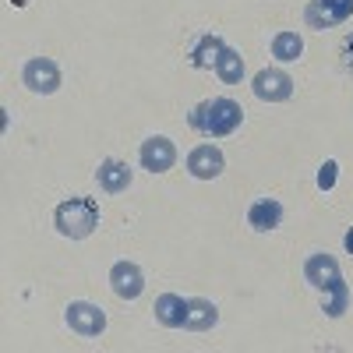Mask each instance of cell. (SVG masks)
<instances>
[{"instance_id":"1","label":"cell","mask_w":353,"mask_h":353,"mask_svg":"<svg viewBox=\"0 0 353 353\" xmlns=\"http://www.w3.org/2000/svg\"><path fill=\"white\" fill-rule=\"evenodd\" d=\"M244 124V106L230 96H212L201 99L191 113H188V128L198 131L201 138H226Z\"/></svg>"},{"instance_id":"2","label":"cell","mask_w":353,"mask_h":353,"mask_svg":"<svg viewBox=\"0 0 353 353\" xmlns=\"http://www.w3.org/2000/svg\"><path fill=\"white\" fill-rule=\"evenodd\" d=\"M53 226L68 241L92 237L96 226H99V205H96V198H85V194L64 198L61 205H57V212H53Z\"/></svg>"},{"instance_id":"3","label":"cell","mask_w":353,"mask_h":353,"mask_svg":"<svg viewBox=\"0 0 353 353\" xmlns=\"http://www.w3.org/2000/svg\"><path fill=\"white\" fill-rule=\"evenodd\" d=\"M64 321H68V329L81 339H96V336L106 332V311L88 304V301H71L64 307Z\"/></svg>"},{"instance_id":"4","label":"cell","mask_w":353,"mask_h":353,"mask_svg":"<svg viewBox=\"0 0 353 353\" xmlns=\"http://www.w3.org/2000/svg\"><path fill=\"white\" fill-rule=\"evenodd\" d=\"M350 18H353V0H311V4L304 8L307 28H318V32L336 28V25H343Z\"/></svg>"},{"instance_id":"5","label":"cell","mask_w":353,"mask_h":353,"mask_svg":"<svg viewBox=\"0 0 353 353\" xmlns=\"http://www.w3.org/2000/svg\"><path fill=\"white\" fill-rule=\"evenodd\" d=\"M21 81H25L28 92L53 96L57 88H61V68H57V61H50V57H32V61L21 68Z\"/></svg>"},{"instance_id":"6","label":"cell","mask_w":353,"mask_h":353,"mask_svg":"<svg viewBox=\"0 0 353 353\" xmlns=\"http://www.w3.org/2000/svg\"><path fill=\"white\" fill-rule=\"evenodd\" d=\"M251 92L261 103H286V99H293V78L283 68H261L251 78Z\"/></svg>"},{"instance_id":"7","label":"cell","mask_w":353,"mask_h":353,"mask_svg":"<svg viewBox=\"0 0 353 353\" xmlns=\"http://www.w3.org/2000/svg\"><path fill=\"white\" fill-rule=\"evenodd\" d=\"M138 163H141V170H149V173H166V170L176 166V145L166 134L145 138L141 149H138Z\"/></svg>"},{"instance_id":"8","label":"cell","mask_w":353,"mask_h":353,"mask_svg":"<svg viewBox=\"0 0 353 353\" xmlns=\"http://www.w3.org/2000/svg\"><path fill=\"white\" fill-rule=\"evenodd\" d=\"M110 290L121 301H138L145 293V272L138 269L134 261H117L110 269Z\"/></svg>"},{"instance_id":"9","label":"cell","mask_w":353,"mask_h":353,"mask_svg":"<svg viewBox=\"0 0 353 353\" xmlns=\"http://www.w3.org/2000/svg\"><path fill=\"white\" fill-rule=\"evenodd\" d=\"M226 170V159L223 152L216 149V145H194V149L188 152V173L194 176V181H216V176Z\"/></svg>"},{"instance_id":"10","label":"cell","mask_w":353,"mask_h":353,"mask_svg":"<svg viewBox=\"0 0 353 353\" xmlns=\"http://www.w3.org/2000/svg\"><path fill=\"white\" fill-rule=\"evenodd\" d=\"M304 279H307L314 290L325 293L332 283H339V279H343V269H339V261H336L332 254H325V251H314V254L304 261Z\"/></svg>"},{"instance_id":"11","label":"cell","mask_w":353,"mask_h":353,"mask_svg":"<svg viewBox=\"0 0 353 353\" xmlns=\"http://www.w3.org/2000/svg\"><path fill=\"white\" fill-rule=\"evenodd\" d=\"M131 181H134V173H131V166L121 163V159H103L99 170H96V184H99V191H106V194H124V191L131 188Z\"/></svg>"},{"instance_id":"12","label":"cell","mask_w":353,"mask_h":353,"mask_svg":"<svg viewBox=\"0 0 353 353\" xmlns=\"http://www.w3.org/2000/svg\"><path fill=\"white\" fill-rule=\"evenodd\" d=\"M223 36H216V32H201L198 39H194V46L188 50V64L191 68H198V71H209V68H216V57L223 53Z\"/></svg>"},{"instance_id":"13","label":"cell","mask_w":353,"mask_h":353,"mask_svg":"<svg viewBox=\"0 0 353 353\" xmlns=\"http://www.w3.org/2000/svg\"><path fill=\"white\" fill-rule=\"evenodd\" d=\"M156 321L163 329H184V318H188V301L184 297H176V293H159L156 304Z\"/></svg>"},{"instance_id":"14","label":"cell","mask_w":353,"mask_h":353,"mask_svg":"<svg viewBox=\"0 0 353 353\" xmlns=\"http://www.w3.org/2000/svg\"><path fill=\"white\" fill-rule=\"evenodd\" d=\"M283 223V205L276 198H258L251 209H248V226L258 233H269Z\"/></svg>"},{"instance_id":"15","label":"cell","mask_w":353,"mask_h":353,"mask_svg":"<svg viewBox=\"0 0 353 353\" xmlns=\"http://www.w3.org/2000/svg\"><path fill=\"white\" fill-rule=\"evenodd\" d=\"M216 321H219V307L212 301H205V297L188 301V318H184L188 332H209V329H216Z\"/></svg>"},{"instance_id":"16","label":"cell","mask_w":353,"mask_h":353,"mask_svg":"<svg viewBox=\"0 0 353 353\" xmlns=\"http://www.w3.org/2000/svg\"><path fill=\"white\" fill-rule=\"evenodd\" d=\"M212 71L219 74L223 85H241V78H244V57H241V50L223 46V53L216 57V68Z\"/></svg>"},{"instance_id":"17","label":"cell","mask_w":353,"mask_h":353,"mask_svg":"<svg viewBox=\"0 0 353 353\" xmlns=\"http://www.w3.org/2000/svg\"><path fill=\"white\" fill-rule=\"evenodd\" d=\"M301 53H304V39H301V32H290V28H283V32L272 36V57H276L279 64L301 61Z\"/></svg>"},{"instance_id":"18","label":"cell","mask_w":353,"mask_h":353,"mask_svg":"<svg viewBox=\"0 0 353 353\" xmlns=\"http://www.w3.org/2000/svg\"><path fill=\"white\" fill-rule=\"evenodd\" d=\"M346 307H350V286H346V279H339V283H332L325 290V297H321V311H325L329 318H339Z\"/></svg>"},{"instance_id":"19","label":"cell","mask_w":353,"mask_h":353,"mask_svg":"<svg viewBox=\"0 0 353 353\" xmlns=\"http://www.w3.org/2000/svg\"><path fill=\"white\" fill-rule=\"evenodd\" d=\"M336 170H339L336 159L321 163V170H318V188H321V191H332V188H336Z\"/></svg>"},{"instance_id":"20","label":"cell","mask_w":353,"mask_h":353,"mask_svg":"<svg viewBox=\"0 0 353 353\" xmlns=\"http://www.w3.org/2000/svg\"><path fill=\"white\" fill-rule=\"evenodd\" d=\"M343 61H346V64L353 68V36H350V39L343 43Z\"/></svg>"},{"instance_id":"21","label":"cell","mask_w":353,"mask_h":353,"mask_svg":"<svg viewBox=\"0 0 353 353\" xmlns=\"http://www.w3.org/2000/svg\"><path fill=\"white\" fill-rule=\"evenodd\" d=\"M343 244H346V254H353V230H346V237H343Z\"/></svg>"}]
</instances>
